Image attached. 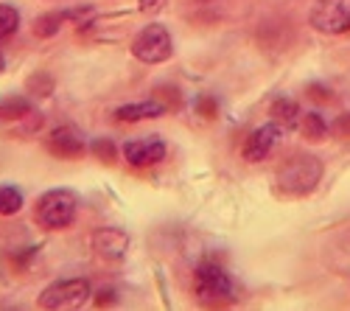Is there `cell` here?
<instances>
[{"mask_svg":"<svg viewBox=\"0 0 350 311\" xmlns=\"http://www.w3.org/2000/svg\"><path fill=\"white\" fill-rule=\"evenodd\" d=\"M76 211H79V196L68 188H53L37 200L34 219L45 230H65L73 224Z\"/></svg>","mask_w":350,"mask_h":311,"instance_id":"1","label":"cell"},{"mask_svg":"<svg viewBox=\"0 0 350 311\" xmlns=\"http://www.w3.org/2000/svg\"><path fill=\"white\" fill-rule=\"evenodd\" d=\"M319 177H323V163L314 154H297L278 172V185L288 196H306L317 188Z\"/></svg>","mask_w":350,"mask_h":311,"instance_id":"2","label":"cell"},{"mask_svg":"<svg viewBox=\"0 0 350 311\" xmlns=\"http://www.w3.org/2000/svg\"><path fill=\"white\" fill-rule=\"evenodd\" d=\"M193 292H196V297L205 303V306L230 303L232 295H236L230 275H227L219 264H213V261L202 264V267L196 269V275H193Z\"/></svg>","mask_w":350,"mask_h":311,"instance_id":"3","label":"cell"},{"mask_svg":"<svg viewBox=\"0 0 350 311\" xmlns=\"http://www.w3.org/2000/svg\"><path fill=\"white\" fill-rule=\"evenodd\" d=\"M90 300V284L84 278H70V280H56L40 295V306L51 311H70L81 308Z\"/></svg>","mask_w":350,"mask_h":311,"instance_id":"4","label":"cell"},{"mask_svg":"<svg viewBox=\"0 0 350 311\" xmlns=\"http://www.w3.org/2000/svg\"><path fill=\"white\" fill-rule=\"evenodd\" d=\"M171 51H174L171 34H168V28L160 25V23L146 25L143 31L135 37V42H132L135 59H140V62H146V65H160V62H165L168 56H171Z\"/></svg>","mask_w":350,"mask_h":311,"instance_id":"5","label":"cell"},{"mask_svg":"<svg viewBox=\"0 0 350 311\" xmlns=\"http://www.w3.org/2000/svg\"><path fill=\"white\" fill-rule=\"evenodd\" d=\"M311 25L319 34L350 31V0H317L311 9Z\"/></svg>","mask_w":350,"mask_h":311,"instance_id":"6","label":"cell"},{"mask_svg":"<svg viewBox=\"0 0 350 311\" xmlns=\"http://www.w3.org/2000/svg\"><path fill=\"white\" fill-rule=\"evenodd\" d=\"M93 249L104 261H124L129 252V236L118 228H101L93 233Z\"/></svg>","mask_w":350,"mask_h":311,"instance_id":"7","label":"cell"},{"mask_svg":"<svg viewBox=\"0 0 350 311\" xmlns=\"http://www.w3.org/2000/svg\"><path fill=\"white\" fill-rule=\"evenodd\" d=\"M280 126L275 121L264 124L260 129H255L250 137H247V144H244V160L247 163H260V160H267L269 152L278 146V140H280Z\"/></svg>","mask_w":350,"mask_h":311,"instance_id":"8","label":"cell"},{"mask_svg":"<svg viewBox=\"0 0 350 311\" xmlns=\"http://www.w3.org/2000/svg\"><path fill=\"white\" fill-rule=\"evenodd\" d=\"M124 157L126 163L132 165H154L165 157V144L163 137L152 135V137H137V140H129L124 146Z\"/></svg>","mask_w":350,"mask_h":311,"instance_id":"9","label":"cell"},{"mask_svg":"<svg viewBox=\"0 0 350 311\" xmlns=\"http://www.w3.org/2000/svg\"><path fill=\"white\" fill-rule=\"evenodd\" d=\"M48 149L62 160H76L84 154V140L73 126H59L48 135Z\"/></svg>","mask_w":350,"mask_h":311,"instance_id":"10","label":"cell"},{"mask_svg":"<svg viewBox=\"0 0 350 311\" xmlns=\"http://www.w3.org/2000/svg\"><path fill=\"white\" fill-rule=\"evenodd\" d=\"M163 112H165V104L149 98V101H137V104L118 107V109H115V118L135 124V121H146V118H157V116H163Z\"/></svg>","mask_w":350,"mask_h":311,"instance_id":"11","label":"cell"},{"mask_svg":"<svg viewBox=\"0 0 350 311\" xmlns=\"http://www.w3.org/2000/svg\"><path fill=\"white\" fill-rule=\"evenodd\" d=\"M34 112V104L25 96H0V121H23Z\"/></svg>","mask_w":350,"mask_h":311,"instance_id":"12","label":"cell"},{"mask_svg":"<svg viewBox=\"0 0 350 311\" xmlns=\"http://www.w3.org/2000/svg\"><path fill=\"white\" fill-rule=\"evenodd\" d=\"M272 121L280 126V129H291L297 121H300V107L291 101V98H278L275 104H272Z\"/></svg>","mask_w":350,"mask_h":311,"instance_id":"13","label":"cell"},{"mask_svg":"<svg viewBox=\"0 0 350 311\" xmlns=\"http://www.w3.org/2000/svg\"><path fill=\"white\" fill-rule=\"evenodd\" d=\"M300 126H303V135L308 140H323L328 135V124L323 116H317V112H306V116H300Z\"/></svg>","mask_w":350,"mask_h":311,"instance_id":"14","label":"cell"},{"mask_svg":"<svg viewBox=\"0 0 350 311\" xmlns=\"http://www.w3.org/2000/svg\"><path fill=\"white\" fill-rule=\"evenodd\" d=\"M23 208V193L14 185H0V216H14Z\"/></svg>","mask_w":350,"mask_h":311,"instance_id":"15","label":"cell"},{"mask_svg":"<svg viewBox=\"0 0 350 311\" xmlns=\"http://www.w3.org/2000/svg\"><path fill=\"white\" fill-rule=\"evenodd\" d=\"M17 25H20V12L9 3H0V40H6L17 31Z\"/></svg>","mask_w":350,"mask_h":311,"instance_id":"16","label":"cell"},{"mask_svg":"<svg viewBox=\"0 0 350 311\" xmlns=\"http://www.w3.org/2000/svg\"><path fill=\"white\" fill-rule=\"evenodd\" d=\"M70 17V12H65V14H45V17H40L37 20V34H42V37H51V34H56L59 31V25L65 23Z\"/></svg>","mask_w":350,"mask_h":311,"instance_id":"17","label":"cell"},{"mask_svg":"<svg viewBox=\"0 0 350 311\" xmlns=\"http://www.w3.org/2000/svg\"><path fill=\"white\" fill-rule=\"evenodd\" d=\"M93 152H96V157H101V160H107V163H112V144L104 137V140H96V146H93Z\"/></svg>","mask_w":350,"mask_h":311,"instance_id":"18","label":"cell"},{"mask_svg":"<svg viewBox=\"0 0 350 311\" xmlns=\"http://www.w3.org/2000/svg\"><path fill=\"white\" fill-rule=\"evenodd\" d=\"M347 132H350V116H342L336 121V126H334V135L336 137H347Z\"/></svg>","mask_w":350,"mask_h":311,"instance_id":"19","label":"cell"},{"mask_svg":"<svg viewBox=\"0 0 350 311\" xmlns=\"http://www.w3.org/2000/svg\"><path fill=\"white\" fill-rule=\"evenodd\" d=\"M160 3H163V0H140V9L143 12H157Z\"/></svg>","mask_w":350,"mask_h":311,"instance_id":"20","label":"cell"},{"mask_svg":"<svg viewBox=\"0 0 350 311\" xmlns=\"http://www.w3.org/2000/svg\"><path fill=\"white\" fill-rule=\"evenodd\" d=\"M0 73H3V56H0Z\"/></svg>","mask_w":350,"mask_h":311,"instance_id":"21","label":"cell"}]
</instances>
